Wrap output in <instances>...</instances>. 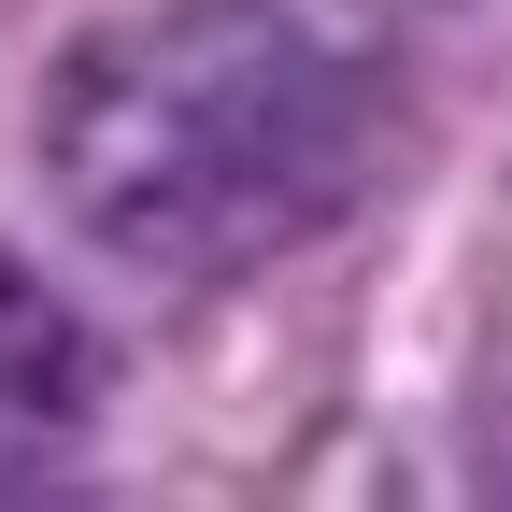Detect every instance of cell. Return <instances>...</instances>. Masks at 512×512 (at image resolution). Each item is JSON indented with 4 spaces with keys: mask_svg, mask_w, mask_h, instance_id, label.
Returning a JSON list of instances; mask_svg holds the SVG:
<instances>
[{
    "mask_svg": "<svg viewBox=\"0 0 512 512\" xmlns=\"http://www.w3.org/2000/svg\"><path fill=\"white\" fill-rule=\"evenodd\" d=\"M43 200L114 271L214 285L313 242L370 171V72L285 0H143L57 43L29 100Z\"/></svg>",
    "mask_w": 512,
    "mask_h": 512,
    "instance_id": "6da1fadb",
    "label": "cell"
},
{
    "mask_svg": "<svg viewBox=\"0 0 512 512\" xmlns=\"http://www.w3.org/2000/svg\"><path fill=\"white\" fill-rule=\"evenodd\" d=\"M498 498H512V427H498Z\"/></svg>",
    "mask_w": 512,
    "mask_h": 512,
    "instance_id": "7a4b0ae2",
    "label": "cell"
}]
</instances>
